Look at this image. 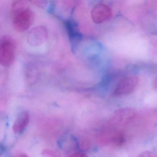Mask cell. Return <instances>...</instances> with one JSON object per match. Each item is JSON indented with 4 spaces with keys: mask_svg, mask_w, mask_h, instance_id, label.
I'll list each match as a JSON object with an SVG mask.
<instances>
[{
    "mask_svg": "<svg viewBox=\"0 0 157 157\" xmlns=\"http://www.w3.org/2000/svg\"><path fill=\"white\" fill-rule=\"evenodd\" d=\"M39 74L38 69L34 65H29L26 69L25 77L29 84H36L39 77Z\"/></svg>",
    "mask_w": 157,
    "mask_h": 157,
    "instance_id": "9c48e42d",
    "label": "cell"
},
{
    "mask_svg": "<svg viewBox=\"0 0 157 157\" xmlns=\"http://www.w3.org/2000/svg\"><path fill=\"white\" fill-rule=\"evenodd\" d=\"M13 26L16 31L23 32L27 30L32 25L35 14L29 8L19 12L12 17Z\"/></svg>",
    "mask_w": 157,
    "mask_h": 157,
    "instance_id": "7a4b0ae2",
    "label": "cell"
},
{
    "mask_svg": "<svg viewBox=\"0 0 157 157\" xmlns=\"http://www.w3.org/2000/svg\"><path fill=\"white\" fill-rule=\"evenodd\" d=\"M137 112L132 108L120 109L115 112L112 121L114 125L124 127L129 125L136 119Z\"/></svg>",
    "mask_w": 157,
    "mask_h": 157,
    "instance_id": "277c9868",
    "label": "cell"
},
{
    "mask_svg": "<svg viewBox=\"0 0 157 157\" xmlns=\"http://www.w3.org/2000/svg\"><path fill=\"white\" fill-rule=\"evenodd\" d=\"M91 18L96 24H99L109 20L112 16L111 9L104 4H98L92 8Z\"/></svg>",
    "mask_w": 157,
    "mask_h": 157,
    "instance_id": "8992f818",
    "label": "cell"
},
{
    "mask_svg": "<svg viewBox=\"0 0 157 157\" xmlns=\"http://www.w3.org/2000/svg\"><path fill=\"white\" fill-rule=\"evenodd\" d=\"M67 30L69 35L72 38H78L80 36L78 27L76 23L73 21H68L66 24Z\"/></svg>",
    "mask_w": 157,
    "mask_h": 157,
    "instance_id": "8fae6325",
    "label": "cell"
},
{
    "mask_svg": "<svg viewBox=\"0 0 157 157\" xmlns=\"http://www.w3.org/2000/svg\"><path fill=\"white\" fill-rule=\"evenodd\" d=\"M31 2L39 7H43L46 6L47 2L42 1H32Z\"/></svg>",
    "mask_w": 157,
    "mask_h": 157,
    "instance_id": "4fadbf2b",
    "label": "cell"
},
{
    "mask_svg": "<svg viewBox=\"0 0 157 157\" xmlns=\"http://www.w3.org/2000/svg\"><path fill=\"white\" fill-rule=\"evenodd\" d=\"M139 79L136 76H128L120 80L114 88L113 95L118 97L132 93L137 85Z\"/></svg>",
    "mask_w": 157,
    "mask_h": 157,
    "instance_id": "3957f363",
    "label": "cell"
},
{
    "mask_svg": "<svg viewBox=\"0 0 157 157\" xmlns=\"http://www.w3.org/2000/svg\"><path fill=\"white\" fill-rule=\"evenodd\" d=\"M127 141V135L123 130L115 131L111 137V142L116 147H120L125 144Z\"/></svg>",
    "mask_w": 157,
    "mask_h": 157,
    "instance_id": "ba28073f",
    "label": "cell"
},
{
    "mask_svg": "<svg viewBox=\"0 0 157 157\" xmlns=\"http://www.w3.org/2000/svg\"><path fill=\"white\" fill-rule=\"evenodd\" d=\"M18 157H29L27 155H26L25 154H22L19 155Z\"/></svg>",
    "mask_w": 157,
    "mask_h": 157,
    "instance_id": "2e32d148",
    "label": "cell"
},
{
    "mask_svg": "<svg viewBox=\"0 0 157 157\" xmlns=\"http://www.w3.org/2000/svg\"><path fill=\"white\" fill-rule=\"evenodd\" d=\"M29 121V115L28 112H21L17 118L13 125V129L14 132L17 134L23 132Z\"/></svg>",
    "mask_w": 157,
    "mask_h": 157,
    "instance_id": "52a82bcc",
    "label": "cell"
},
{
    "mask_svg": "<svg viewBox=\"0 0 157 157\" xmlns=\"http://www.w3.org/2000/svg\"><path fill=\"white\" fill-rule=\"evenodd\" d=\"M48 36V29L46 27L37 26L29 30L27 36V40L30 46L39 47L47 41Z\"/></svg>",
    "mask_w": 157,
    "mask_h": 157,
    "instance_id": "5b68a950",
    "label": "cell"
},
{
    "mask_svg": "<svg viewBox=\"0 0 157 157\" xmlns=\"http://www.w3.org/2000/svg\"><path fill=\"white\" fill-rule=\"evenodd\" d=\"M153 86L154 88L157 90V76L154 79V81H153Z\"/></svg>",
    "mask_w": 157,
    "mask_h": 157,
    "instance_id": "9a60e30c",
    "label": "cell"
},
{
    "mask_svg": "<svg viewBox=\"0 0 157 157\" xmlns=\"http://www.w3.org/2000/svg\"><path fill=\"white\" fill-rule=\"evenodd\" d=\"M16 44L11 37L5 36L0 39V64L2 66H9L14 61Z\"/></svg>",
    "mask_w": 157,
    "mask_h": 157,
    "instance_id": "6da1fadb",
    "label": "cell"
},
{
    "mask_svg": "<svg viewBox=\"0 0 157 157\" xmlns=\"http://www.w3.org/2000/svg\"><path fill=\"white\" fill-rule=\"evenodd\" d=\"M29 8L28 1L17 0L13 1L11 6V15L12 17L19 12Z\"/></svg>",
    "mask_w": 157,
    "mask_h": 157,
    "instance_id": "30bf717a",
    "label": "cell"
},
{
    "mask_svg": "<svg viewBox=\"0 0 157 157\" xmlns=\"http://www.w3.org/2000/svg\"><path fill=\"white\" fill-rule=\"evenodd\" d=\"M137 157H157V154L150 151H145L142 152Z\"/></svg>",
    "mask_w": 157,
    "mask_h": 157,
    "instance_id": "7c38bea8",
    "label": "cell"
},
{
    "mask_svg": "<svg viewBox=\"0 0 157 157\" xmlns=\"http://www.w3.org/2000/svg\"><path fill=\"white\" fill-rule=\"evenodd\" d=\"M69 157H88L86 154L82 152H77L71 155Z\"/></svg>",
    "mask_w": 157,
    "mask_h": 157,
    "instance_id": "5bb4252c",
    "label": "cell"
}]
</instances>
